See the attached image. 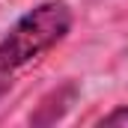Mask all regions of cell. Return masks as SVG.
Listing matches in <instances>:
<instances>
[{
    "label": "cell",
    "mask_w": 128,
    "mask_h": 128,
    "mask_svg": "<svg viewBox=\"0 0 128 128\" xmlns=\"http://www.w3.org/2000/svg\"><path fill=\"white\" fill-rule=\"evenodd\" d=\"M74 96H78V86H74V84H66L60 90H54L51 96L42 98V104L36 107V113L30 116V122L33 125H54L57 119L66 116V110L72 107Z\"/></svg>",
    "instance_id": "7a4b0ae2"
},
{
    "label": "cell",
    "mask_w": 128,
    "mask_h": 128,
    "mask_svg": "<svg viewBox=\"0 0 128 128\" xmlns=\"http://www.w3.org/2000/svg\"><path fill=\"white\" fill-rule=\"evenodd\" d=\"M98 125H128V104L125 107H116V110L107 113V116H101Z\"/></svg>",
    "instance_id": "3957f363"
},
{
    "label": "cell",
    "mask_w": 128,
    "mask_h": 128,
    "mask_svg": "<svg viewBox=\"0 0 128 128\" xmlns=\"http://www.w3.org/2000/svg\"><path fill=\"white\" fill-rule=\"evenodd\" d=\"M72 30V6L66 0H45L24 12L0 39V98L9 92L15 72L60 45Z\"/></svg>",
    "instance_id": "6da1fadb"
}]
</instances>
